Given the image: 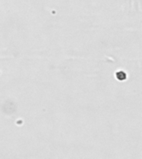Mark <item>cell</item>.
I'll return each instance as SVG.
<instances>
[{
  "instance_id": "1",
  "label": "cell",
  "mask_w": 142,
  "mask_h": 159,
  "mask_svg": "<svg viewBox=\"0 0 142 159\" xmlns=\"http://www.w3.org/2000/svg\"><path fill=\"white\" fill-rule=\"evenodd\" d=\"M115 79H116L118 81H125V80H126V79H127V73H126L125 71L120 70V71H115Z\"/></svg>"
}]
</instances>
